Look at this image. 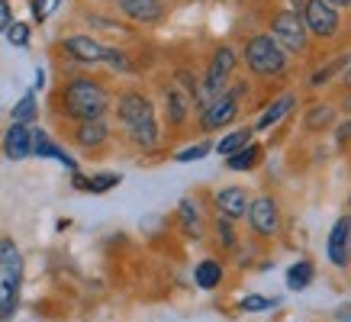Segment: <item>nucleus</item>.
Returning <instances> with one entry per match:
<instances>
[{"instance_id": "obj_9", "label": "nucleus", "mask_w": 351, "mask_h": 322, "mask_svg": "<svg viewBox=\"0 0 351 322\" xmlns=\"http://www.w3.org/2000/svg\"><path fill=\"white\" fill-rule=\"evenodd\" d=\"M248 223H252V232L261 238H271L277 232V225H280V216H277V203L274 197H258L248 203Z\"/></svg>"}, {"instance_id": "obj_16", "label": "nucleus", "mask_w": 351, "mask_h": 322, "mask_svg": "<svg viewBox=\"0 0 351 322\" xmlns=\"http://www.w3.org/2000/svg\"><path fill=\"white\" fill-rule=\"evenodd\" d=\"M32 155H39V158H55V161H62L64 168H71V171L77 168L75 158H71V155H64L58 145H52L43 129H36V132H32Z\"/></svg>"}, {"instance_id": "obj_31", "label": "nucleus", "mask_w": 351, "mask_h": 322, "mask_svg": "<svg viewBox=\"0 0 351 322\" xmlns=\"http://www.w3.org/2000/svg\"><path fill=\"white\" fill-rule=\"evenodd\" d=\"M348 58H339V62L335 64H329V68H319V71H316V75H313V84H326V81H329L332 75H335V71H341V68H348Z\"/></svg>"}, {"instance_id": "obj_12", "label": "nucleus", "mask_w": 351, "mask_h": 322, "mask_svg": "<svg viewBox=\"0 0 351 322\" xmlns=\"http://www.w3.org/2000/svg\"><path fill=\"white\" fill-rule=\"evenodd\" d=\"M248 193L242 190V187H223V190L216 193V213L223 216V219H242L245 213H248Z\"/></svg>"}, {"instance_id": "obj_4", "label": "nucleus", "mask_w": 351, "mask_h": 322, "mask_svg": "<svg viewBox=\"0 0 351 322\" xmlns=\"http://www.w3.org/2000/svg\"><path fill=\"white\" fill-rule=\"evenodd\" d=\"M245 62H248V68H252L255 75L274 77L287 68V52L274 42V36H265V32H261V36H255L252 42L245 45Z\"/></svg>"}, {"instance_id": "obj_22", "label": "nucleus", "mask_w": 351, "mask_h": 322, "mask_svg": "<svg viewBox=\"0 0 351 322\" xmlns=\"http://www.w3.org/2000/svg\"><path fill=\"white\" fill-rule=\"evenodd\" d=\"M248 142H252V132H248V129H235V132H229L226 139H219V145H216V151L229 158V155H235V151H239V149H245Z\"/></svg>"}, {"instance_id": "obj_17", "label": "nucleus", "mask_w": 351, "mask_h": 322, "mask_svg": "<svg viewBox=\"0 0 351 322\" xmlns=\"http://www.w3.org/2000/svg\"><path fill=\"white\" fill-rule=\"evenodd\" d=\"M193 280H197L200 290H216L223 284V264L213 261V258H206V261H200V264L193 268Z\"/></svg>"}, {"instance_id": "obj_15", "label": "nucleus", "mask_w": 351, "mask_h": 322, "mask_svg": "<svg viewBox=\"0 0 351 322\" xmlns=\"http://www.w3.org/2000/svg\"><path fill=\"white\" fill-rule=\"evenodd\" d=\"M75 139L81 149H97V145H104L110 139V126L107 119H90V123H81L75 132Z\"/></svg>"}, {"instance_id": "obj_21", "label": "nucleus", "mask_w": 351, "mask_h": 322, "mask_svg": "<svg viewBox=\"0 0 351 322\" xmlns=\"http://www.w3.org/2000/svg\"><path fill=\"white\" fill-rule=\"evenodd\" d=\"M258 158H261V149L248 142L245 149H239L235 155H229V158H226V164H229L232 171H248V168H255V161H258Z\"/></svg>"}, {"instance_id": "obj_10", "label": "nucleus", "mask_w": 351, "mask_h": 322, "mask_svg": "<svg viewBox=\"0 0 351 322\" xmlns=\"http://www.w3.org/2000/svg\"><path fill=\"white\" fill-rule=\"evenodd\" d=\"M326 251H329V261L335 268H348V251H351V219L348 216H341L339 223L332 225Z\"/></svg>"}, {"instance_id": "obj_11", "label": "nucleus", "mask_w": 351, "mask_h": 322, "mask_svg": "<svg viewBox=\"0 0 351 322\" xmlns=\"http://www.w3.org/2000/svg\"><path fill=\"white\" fill-rule=\"evenodd\" d=\"M62 49L75 62H84V64H94V62H104L107 58V45H100L97 39H90V36H68L62 42Z\"/></svg>"}, {"instance_id": "obj_7", "label": "nucleus", "mask_w": 351, "mask_h": 322, "mask_svg": "<svg viewBox=\"0 0 351 322\" xmlns=\"http://www.w3.org/2000/svg\"><path fill=\"white\" fill-rule=\"evenodd\" d=\"M239 94H242V87H235V90H223V94L210 100L200 113V126L203 129H219V126H229L239 113Z\"/></svg>"}, {"instance_id": "obj_28", "label": "nucleus", "mask_w": 351, "mask_h": 322, "mask_svg": "<svg viewBox=\"0 0 351 322\" xmlns=\"http://www.w3.org/2000/svg\"><path fill=\"white\" fill-rule=\"evenodd\" d=\"M210 151H213V145H210V142H200V145H191V149H184V151H178V155H174V161H200V158H206V155H210Z\"/></svg>"}, {"instance_id": "obj_36", "label": "nucleus", "mask_w": 351, "mask_h": 322, "mask_svg": "<svg viewBox=\"0 0 351 322\" xmlns=\"http://www.w3.org/2000/svg\"><path fill=\"white\" fill-rule=\"evenodd\" d=\"M335 319H341V322H351V310H339V312H335Z\"/></svg>"}, {"instance_id": "obj_26", "label": "nucleus", "mask_w": 351, "mask_h": 322, "mask_svg": "<svg viewBox=\"0 0 351 322\" xmlns=\"http://www.w3.org/2000/svg\"><path fill=\"white\" fill-rule=\"evenodd\" d=\"M36 116V94H23L20 103L13 107V123H29V119Z\"/></svg>"}, {"instance_id": "obj_24", "label": "nucleus", "mask_w": 351, "mask_h": 322, "mask_svg": "<svg viewBox=\"0 0 351 322\" xmlns=\"http://www.w3.org/2000/svg\"><path fill=\"white\" fill-rule=\"evenodd\" d=\"M332 116H335V110L326 107V103H316V107H309V113H306L303 123H306L309 129H319V126H329Z\"/></svg>"}, {"instance_id": "obj_14", "label": "nucleus", "mask_w": 351, "mask_h": 322, "mask_svg": "<svg viewBox=\"0 0 351 322\" xmlns=\"http://www.w3.org/2000/svg\"><path fill=\"white\" fill-rule=\"evenodd\" d=\"M119 7H123L129 20L136 23H158L161 13H165L158 0H119Z\"/></svg>"}, {"instance_id": "obj_20", "label": "nucleus", "mask_w": 351, "mask_h": 322, "mask_svg": "<svg viewBox=\"0 0 351 322\" xmlns=\"http://www.w3.org/2000/svg\"><path fill=\"white\" fill-rule=\"evenodd\" d=\"M187 107H191V100L184 94L181 87H168V119L171 126H181L184 119H187Z\"/></svg>"}, {"instance_id": "obj_2", "label": "nucleus", "mask_w": 351, "mask_h": 322, "mask_svg": "<svg viewBox=\"0 0 351 322\" xmlns=\"http://www.w3.org/2000/svg\"><path fill=\"white\" fill-rule=\"evenodd\" d=\"M62 103H64V113L77 123H90V119H104L107 113V103H110V94L97 81H87V77H77L71 84L64 87L62 94Z\"/></svg>"}, {"instance_id": "obj_6", "label": "nucleus", "mask_w": 351, "mask_h": 322, "mask_svg": "<svg viewBox=\"0 0 351 322\" xmlns=\"http://www.w3.org/2000/svg\"><path fill=\"white\" fill-rule=\"evenodd\" d=\"M274 42L284 52H306V23L300 10H284L274 16Z\"/></svg>"}, {"instance_id": "obj_19", "label": "nucleus", "mask_w": 351, "mask_h": 322, "mask_svg": "<svg viewBox=\"0 0 351 322\" xmlns=\"http://www.w3.org/2000/svg\"><path fill=\"white\" fill-rule=\"evenodd\" d=\"M178 219H181V229L187 236H193V238L203 236V219H200V210H197L193 200H181V203H178Z\"/></svg>"}, {"instance_id": "obj_38", "label": "nucleus", "mask_w": 351, "mask_h": 322, "mask_svg": "<svg viewBox=\"0 0 351 322\" xmlns=\"http://www.w3.org/2000/svg\"><path fill=\"white\" fill-rule=\"evenodd\" d=\"M348 110H351V97H348Z\"/></svg>"}, {"instance_id": "obj_5", "label": "nucleus", "mask_w": 351, "mask_h": 322, "mask_svg": "<svg viewBox=\"0 0 351 322\" xmlns=\"http://www.w3.org/2000/svg\"><path fill=\"white\" fill-rule=\"evenodd\" d=\"M235 71V52L229 49V45H223V49H216L213 62H210V71H206V77H203V90H200V107H206L210 100H216V97L223 94L226 81H229V75Z\"/></svg>"}, {"instance_id": "obj_37", "label": "nucleus", "mask_w": 351, "mask_h": 322, "mask_svg": "<svg viewBox=\"0 0 351 322\" xmlns=\"http://www.w3.org/2000/svg\"><path fill=\"white\" fill-rule=\"evenodd\" d=\"M345 84L351 87V64H348V68H345Z\"/></svg>"}, {"instance_id": "obj_1", "label": "nucleus", "mask_w": 351, "mask_h": 322, "mask_svg": "<svg viewBox=\"0 0 351 322\" xmlns=\"http://www.w3.org/2000/svg\"><path fill=\"white\" fill-rule=\"evenodd\" d=\"M117 116L126 126L129 139L136 142V145H142V149H155L158 145V119H155V110H152L149 97L123 94L117 103Z\"/></svg>"}, {"instance_id": "obj_33", "label": "nucleus", "mask_w": 351, "mask_h": 322, "mask_svg": "<svg viewBox=\"0 0 351 322\" xmlns=\"http://www.w3.org/2000/svg\"><path fill=\"white\" fill-rule=\"evenodd\" d=\"M216 229H219V238H223V245L229 248L235 242L232 238V225H229V219H219V225H216Z\"/></svg>"}, {"instance_id": "obj_25", "label": "nucleus", "mask_w": 351, "mask_h": 322, "mask_svg": "<svg viewBox=\"0 0 351 322\" xmlns=\"http://www.w3.org/2000/svg\"><path fill=\"white\" fill-rule=\"evenodd\" d=\"M123 181V177H119V174H94V177H90V181H84V190H90V193H107V190H113V187H117V184Z\"/></svg>"}, {"instance_id": "obj_27", "label": "nucleus", "mask_w": 351, "mask_h": 322, "mask_svg": "<svg viewBox=\"0 0 351 322\" xmlns=\"http://www.w3.org/2000/svg\"><path fill=\"white\" fill-rule=\"evenodd\" d=\"M7 42L10 45H16V49H23V45H29V23H16L13 20L10 26H7Z\"/></svg>"}, {"instance_id": "obj_35", "label": "nucleus", "mask_w": 351, "mask_h": 322, "mask_svg": "<svg viewBox=\"0 0 351 322\" xmlns=\"http://www.w3.org/2000/svg\"><path fill=\"white\" fill-rule=\"evenodd\" d=\"M326 3H329V7H335V10H339V7H351V0H326Z\"/></svg>"}, {"instance_id": "obj_32", "label": "nucleus", "mask_w": 351, "mask_h": 322, "mask_svg": "<svg viewBox=\"0 0 351 322\" xmlns=\"http://www.w3.org/2000/svg\"><path fill=\"white\" fill-rule=\"evenodd\" d=\"M104 62H110L113 68H119V71H129V62L123 58V52H119V49H110V45H107V58H104Z\"/></svg>"}, {"instance_id": "obj_3", "label": "nucleus", "mask_w": 351, "mask_h": 322, "mask_svg": "<svg viewBox=\"0 0 351 322\" xmlns=\"http://www.w3.org/2000/svg\"><path fill=\"white\" fill-rule=\"evenodd\" d=\"M23 290V255L13 238H0V322L13 319Z\"/></svg>"}, {"instance_id": "obj_39", "label": "nucleus", "mask_w": 351, "mask_h": 322, "mask_svg": "<svg viewBox=\"0 0 351 322\" xmlns=\"http://www.w3.org/2000/svg\"><path fill=\"white\" fill-rule=\"evenodd\" d=\"M110 3H119V0H110Z\"/></svg>"}, {"instance_id": "obj_29", "label": "nucleus", "mask_w": 351, "mask_h": 322, "mask_svg": "<svg viewBox=\"0 0 351 322\" xmlns=\"http://www.w3.org/2000/svg\"><path fill=\"white\" fill-rule=\"evenodd\" d=\"M277 300H267V297H258V293H248L242 300V310L245 312H265V310H271Z\"/></svg>"}, {"instance_id": "obj_23", "label": "nucleus", "mask_w": 351, "mask_h": 322, "mask_svg": "<svg viewBox=\"0 0 351 322\" xmlns=\"http://www.w3.org/2000/svg\"><path fill=\"white\" fill-rule=\"evenodd\" d=\"M309 280H313V264H309V261H297V264L287 271V287L290 290H306Z\"/></svg>"}, {"instance_id": "obj_30", "label": "nucleus", "mask_w": 351, "mask_h": 322, "mask_svg": "<svg viewBox=\"0 0 351 322\" xmlns=\"http://www.w3.org/2000/svg\"><path fill=\"white\" fill-rule=\"evenodd\" d=\"M29 3H32V16L43 23V20H49V16H52L55 7H58L62 0H29Z\"/></svg>"}, {"instance_id": "obj_18", "label": "nucleus", "mask_w": 351, "mask_h": 322, "mask_svg": "<svg viewBox=\"0 0 351 322\" xmlns=\"http://www.w3.org/2000/svg\"><path fill=\"white\" fill-rule=\"evenodd\" d=\"M293 100H297L293 94L277 97L274 103H271V107H267L265 113H261V119H258V126H255V129H271V126H277V123H280V119H284V116L290 113V110H293Z\"/></svg>"}, {"instance_id": "obj_13", "label": "nucleus", "mask_w": 351, "mask_h": 322, "mask_svg": "<svg viewBox=\"0 0 351 322\" xmlns=\"http://www.w3.org/2000/svg\"><path fill=\"white\" fill-rule=\"evenodd\" d=\"M3 151L10 161H20L26 155H32V129L26 123H13L3 136Z\"/></svg>"}, {"instance_id": "obj_8", "label": "nucleus", "mask_w": 351, "mask_h": 322, "mask_svg": "<svg viewBox=\"0 0 351 322\" xmlns=\"http://www.w3.org/2000/svg\"><path fill=\"white\" fill-rule=\"evenodd\" d=\"M303 23H306V32H316L322 39H332L339 32V10L329 7L326 0H306Z\"/></svg>"}, {"instance_id": "obj_34", "label": "nucleus", "mask_w": 351, "mask_h": 322, "mask_svg": "<svg viewBox=\"0 0 351 322\" xmlns=\"http://www.w3.org/2000/svg\"><path fill=\"white\" fill-rule=\"evenodd\" d=\"M13 23V13H10V3L0 0V32H7V26Z\"/></svg>"}]
</instances>
